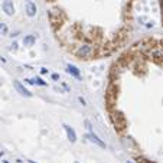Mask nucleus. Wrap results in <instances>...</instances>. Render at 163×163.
Returning a JSON list of instances; mask_svg holds the SVG:
<instances>
[{"label":"nucleus","mask_w":163,"mask_h":163,"mask_svg":"<svg viewBox=\"0 0 163 163\" xmlns=\"http://www.w3.org/2000/svg\"><path fill=\"white\" fill-rule=\"evenodd\" d=\"M93 52H94V48H93L91 45H81V46H78L75 53H77L80 58H88V56L93 55Z\"/></svg>","instance_id":"f257e3e1"},{"label":"nucleus","mask_w":163,"mask_h":163,"mask_svg":"<svg viewBox=\"0 0 163 163\" xmlns=\"http://www.w3.org/2000/svg\"><path fill=\"white\" fill-rule=\"evenodd\" d=\"M1 9L7 16H13L15 15V4L12 0H3L1 1Z\"/></svg>","instance_id":"f03ea898"},{"label":"nucleus","mask_w":163,"mask_h":163,"mask_svg":"<svg viewBox=\"0 0 163 163\" xmlns=\"http://www.w3.org/2000/svg\"><path fill=\"white\" fill-rule=\"evenodd\" d=\"M85 139H88V140H90L91 143H94L95 146L101 147V149H105V147H107V146H105V143H104V142H102V140H101V139L98 137V136L95 134V133H94V131L88 133V134L85 136Z\"/></svg>","instance_id":"7ed1b4c3"},{"label":"nucleus","mask_w":163,"mask_h":163,"mask_svg":"<svg viewBox=\"0 0 163 163\" xmlns=\"http://www.w3.org/2000/svg\"><path fill=\"white\" fill-rule=\"evenodd\" d=\"M13 85H15L16 91L22 95V97H28V98L32 97V93H31L28 88H25V87H23V84H22L20 81H17V80H16V81H13Z\"/></svg>","instance_id":"20e7f679"},{"label":"nucleus","mask_w":163,"mask_h":163,"mask_svg":"<svg viewBox=\"0 0 163 163\" xmlns=\"http://www.w3.org/2000/svg\"><path fill=\"white\" fill-rule=\"evenodd\" d=\"M25 10H26V15H28L29 17L36 16V13H38V7H36V4L33 3L32 0H28V1H26V4H25Z\"/></svg>","instance_id":"39448f33"},{"label":"nucleus","mask_w":163,"mask_h":163,"mask_svg":"<svg viewBox=\"0 0 163 163\" xmlns=\"http://www.w3.org/2000/svg\"><path fill=\"white\" fill-rule=\"evenodd\" d=\"M62 127H64V130L66 131V137H68V140L71 142V143H75L77 142V133H75V130L71 127V126H68V124H62Z\"/></svg>","instance_id":"423d86ee"},{"label":"nucleus","mask_w":163,"mask_h":163,"mask_svg":"<svg viewBox=\"0 0 163 163\" xmlns=\"http://www.w3.org/2000/svg\"><path fill=\"white\" fill-rule=\"evenodd\" d=\"M66 72H68L69 75L75 77V78H80V77H81V71L75 65H72V64H68V65H66Z\"/></svg>","instance_id":"0eeeda50"},{"label":"nucleus","mask_w":163,"mask_h":163,"mask_svg":"<svg viewBox=\"0 0 163 163\" xmlns=\"http://www.w3.org/2000/svg\"><path fill=\"white\" fill-rule=\"evenodd\" d=\"M35 42H36V36L35 35H26L23 38V45L25 46H33Z\"/></svg>","instance_id":"6e6552de"},{"label":"nucleus","mask_w":163,"mask_h":163,"mask_svg":"<svg viewBox=\"0 0 163 163\" xmlns=\"http://www.w3.org/2000/svg\"><path fill=\"white\" fill-rule=\"evenodd\" d=\"M0 35H1V36L9 35V28H7V25L3 23V22H0Z\"/></svg>","instance_id":"1a4fd4ad"},{"label":"nucleus","mask_w":163,"mask_h":163,"mask_svg":"<svg viewBox=\"0 0 163 163\" xmlns=\"http://www.w3.org/2000/svg\"><path fill=\"white\" fill-rule=\"evenodd\" d=\"M33 85H41V87H46L48 85V82H45L41 77H36V78H33Z\"/></svg>","instance_id":"9d476101"},{"label":"nucleus","mask_w":163,"mask_h":163,"mask_svg":"<svg viewBox=\"0 0 163 163\" xmlns=\"http://www.w3.org/2000/svg\"><path fill=\"white\" fill-rule=\"evenodd\" d=\"M84 124H85V129L88 130V133H91V131H93V124H91V121H90V120H85V121H84Z\"/></svg>","instance_id":"9b49d317"},{"label":"nucleus","mask_w":163,"mask_h":163,"mask_svg":"<svg viewBox=\"0 0 163 163\" xmlns=\"http://www.w3.org/2000/svg\"><path fill=\"white\" fill-rule=\"evenodd\" d=\"M17 49H19V45H17V42H13V43L10 45V51H12V52H16Z\"/></svg>","instance_id":"f8f14e48"},{"label":"nucleus","mask_w":163,"mask_h":163,"mask_svg":"<svg viewBox=\"0 0 163 163\" xmlns=\"http://www.w3.org/2000/svg\"><path fill=\"white\" fill-rule=\"evenodd\" d=\"M144 26H146L147 29H150V28H153V26H154V22H153V20H147L146 23H144Z\"/></svg>","instance_id":"ddd939ff"},{"label":"nucleus","mask_w":163,"mask_h":163,"mask_svg":"<svg viewBox=\"0 0 163 163\" xmlns=\"http://www.w3.org/2000/svg\"><path fill=\"white\" fill-rule=\"evenodd\" d=\"M78 101L81 102V105H82V107H87V101H85V100H84V98H82L81 95L78 97Z\"/></svg>","instance_id":"4468645a"},{"label":"nucleus","mask_w":163,"mask_h":163,"mask_svg":"<svg viewBox=\"0 0 163 163\" xmlns=\"http://www.w3.org/2000/svg\"><path fill=\"white\" fill-rule=\"evenodd\" d=\"M41 74H42V75H46V74H49V69L48 68H41Z\"/></svg>","instance_id":"2eb2a0df"},{"label":"nucleus","mask_w":163,"mask_h":163,"mask_svg":"<svg viewBox=\"0 0 163 163\" xmlns=\"http://www.w3.org/2000/svg\"><path fill=\"white\" fill-rule=\"evenodd\" d=\"M51 77H52V80H53V81H59V74H52Z\"/></svg>","instance_id":"dca6fc26"},{"label":"nucleus","mask_w":163,"mask_h":163,"mask_svg":"<svg viewBox=\"0 0 163 163\" xmlns=\"http://www.w3.org/2000/svg\"><path fill=\"white\" fill-rule=\"evenodd\" d=\"M61 85H62V88H64V90H65L66 93H69V87H68V85H66L65 82H61Z\"/></svg>","instance_id":"f3484780"},{"label":"nucleus","mask_w":163,"mask_h":163,"mask_svg":"<svg viewBox=\"0 0 163 163\" xmlns=\"http://www.w3.org/2000/svg\"><path fill=\"white\" fill-rule=\"evenodd\" d=\"M3 154H4V152H0V157H1V156H3Z\"/></svg>","instance_id":"a211bd4d"},{"label":"nucleus","mask_w":163,"mask_h":163,"mask_svg":"<svg viewBox=\"0 0 163 163\" xmlns=\"http://www.w3.org/2000/svg\"><path fill=\"white\" fill-rule=\"evenodd\" d=\"M28 162L29 163H36V162H33V160H28Z\"/></svg>","instance_id":"6ab92c4d"},{"label":"nucleus","mask_w":163,"mask_h":163,"mask_svg":"<svg viewBox=\"0 0 163 163\" xmlns=\"http://www.w3.org/2000/svg\"><path fill=\"white\" fill-rule=\"evenodd\" d=\"M126 163H133V162H131V160H127V162H126Z\"/></svg>","instance_id":"aec40b11"},{"label":"nucleus","mask_w":163,"mask_h":163,"mask_svg":"<svg viewBox=\"0 0 163 163\" xmlns=\"http://www.w3.org/2000/svg\"><path fill=\"white\" fill-rule=\"evenodd\" d=\"M3 163H9V162H7V160H3Z\"/></svg>","instance_id":"412c9836"},{"label":"nucleus","mask_w":163,"mask_h":163,"mask_svg":"<svg viewBox=\"0 0 163 163\" xmlns=\"http://www.w3.org/2000/svg\"><path fill=\"white\" fill-rule=\"evenodd\" d=\"M75 163H80V162H75Z\"/></svg>","instance_id":"4be33fe9"}]
</instances>
